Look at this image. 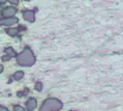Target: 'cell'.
I'll return each mask as SVG.
<instances>
[{
    "label": "cell",
    "mask_w": 123,
    "mask_h": 111,
    "mask_svg": "<svg viewBox=\"0 0 123 111\" xmlns=\"http://www.w3.org/2000/svg\"><path fill=\"white\" fill-rule=\"evenodd\" d=\"M0 111H8V110L6 109L5 107H3V106H1V105H0Z\"/></svg>",
    "instance_id": "obj_14"
},
{
    "label": "cell",
    "mask_w": 123,
    "mask_h": 111,
    "mask_svg": "<svg viewBox=\"0 0 123 111\" xmlns=\"http://www.w3.org/2000/svg\"><path fill=\"white\" fill-rule=\"evenodd\" d=\"M18 21L19 20L17 18H5V19H3L1 21V23L4 24L5 26H12V25H13V24L18 23Z\"/></svg>",
    "instance_id": "obj_6"
},
{
    "label": "cell",
    "mask_w": 123,
    "mask_h": 111,
    "mask_svg": "<svg viewBox=\"0 0 123 111\" xmlns=\"http://www.w3.org/2000/svg\"><path fill=\"white\" fill-rule=\"evenodd\" d=\"M23 18L28 22H34V12L32 10H25L23 13Z\"/></svg>",
    "instance_id": "obj_5"
},
{
    "label": "cell",
    "mask_w": 123,
    "mask_h": 111,
    "mask_svg": "<svg viewBox=\"0 0 123 111\" xmlns=\"http://www.w3.org/2000/svg\"><path fill=\"white\" fill-rule=\"evenodd\" d=\"M6 33H7L8 35H11V36H15V35H17V33H18V29L8 28L7 30H6Z\"/></svg>",
    "instance_id": "obj_9"
},
{
    "label": "cell",
    "mask_w": 123,
    "mask_h": 111,
    "mask_svg": "<svg viewBox=\"0 0 123 111\" xmlns=\"http://www.w3.org/2000/svg\"><path fill=\"white\" fill-rule=\"evenodd\" d=\"M5 2V0H0V3H4Z\"/></svg>",
    "instance_id": "obj_16"
},
{
    "label": "cell",
    "mask_w": 123,
    "mask_h": 111,
    "mask_svg": "<svg viewBox=\"0 0 123 111\" xmlns=\"http://www.w3.org/2000/svg\"><path fill=\"white\" fill-rule=\"evenodd\" d=\"M35 89L37 91H42L43 89V83L42 82H36L35 83Z\"/></svg>",
    "instance_id": "obj_10"
},
{
    "label": "cell",
    "mask_w": 123,
    "mask_h": 111,
    "mask_svg": "<svg viewBox=\"0 0 123 111\" xmlns=\"http://www.w3.org/2000/svg\"><path fill=\"white\" fill-rule=\"evenodd\" d=\"M24 77V73L22 72V71H18V72H16L15 74H13V76H12V78L15 79V80H21V79Z\"/></svg>",
    "instance_id": "obj_7"
},
{
    "label": "cell",
    "mask_w": 123,
    "mask_h": 111,
    "mask_svg": "<svg viewBox=\"0 0 123 111\" xmlns=\"http://www.w3.org/2000/svg\"><path fill=\"white\" fill-rule=\"evenodd\" d=\"M36 106H37V101L34 98L28 99V101L26 103V107H27V109H28V111H33L36 108Z\"/></svg>",
    "instance_id": "obj_4"
},
{
    "label": "cell",
    "mask_w": 123,
    "mask_h": 111,
    "mask_svg": "<svg viewBox=\"0 0 123 111\" xmlns=\"http://www.w3.org/2000/svg\"><path fill=\"white\" fill-rule=\"evenodd\" d=\"M62 102L58 99L50 98L47 99L40 107V111H58L62 108Z\"/></svg>",
    "instance_id": "obj_2"
},
{
    "label": "cell",
    "mask_w": 123,
    "mask_h": 111,
    "mask_svg": "<svg viewBox=\"0 0 123 111\" xmlns=\"http://www.w3.org/2000/svg\"><path fill=\"white\" fill-rule=\"evenodd\" d=\"M0 24H1V20H0Z\"/></svg>",
    "instance_id": "obj_18"
},
{
    "label": "cell",
    "mask_w": 123,
    "mask_h": 111,
    "mask_svg": "<svg viewBox=\"0 0 123 111\" xmlns=\"http://www.w3.org/2000/svg\"><path fill=\"white\" fill-rule=\"evenodd\" d=\"M3 71V65H1V64H0V73H1Z\"/></svg>",
    "instance_id": "obj_15"
},
{
    "label": "cell",
    "mask_w": 123,
    "mask_h": 111,
    "mask_svg": "<svg viewBox=\"0 0 123 111\" xmlns=\"http://www.w3.org/2000/svg\"><path fill=\"white\" fill-rule=\"evenodd\" d=\"M17 62L22 67H31L35 62V56L29 48H26L19 55H17Z\"/></svg>",
    "instance_id": "obj_1"
},
{
    "label": "cell",
    "mask_w": 123,
    "mask_h": 111,
    "mask_svg": "<svg viewBox=\"0 0 123 111\" xmlns=\"http://www.w3.org/2000/svg\"><path fill=\"white\" fill-rule=\"evenodd\" d=\"M13 111H25V109L20 105H15L13 106Z\"/></svg>",
    "instance_id": "obj_11"
},
{
    "label": "cell",
    "mask_w": 123,
    "mask_h": 111,
    "mask_svg": "<svg viewBox=\"0 0 123 111\" xmlns=\"http://www.w3.org/2000/svg\"><path fill=\"white\" fill-rule=\"evenodd\" d=\"M8 2L12 4H18V0H8Z\"/></svg>",
    "instance_id": "obj_13"
},
{
    "label": "cell",
    "mask_w": 123,
    "mask_h": 111,
    "mask_svg": "<svg viewBox=\"0 0 123 111\" xmlns=\"http://www.w3.org/2000/svg\"><path fill=\"white\" fill-rule=\"evenodd\" d=\"M9 59H11V57H9L8 55H4V56H2V60L3 61H8Z\"/></svg>",
    "instance_id": "obj_12"
},
{
    "label": "cell",
    "mask_w": 123,
    "mask_h": 111,
    "mask_svg": "<svg viewBox=\"0 0 123 111\" xmlns=\"http://www.w3.org/2000/svg\"><path fill=\"white\" fill-rule=\"evenodd\" d=\"M24 1H30V0H24Z\"/></svg>",
    "instance_id": "obj_17"
},
{
    "label": "cell",
    "mask_w": 123,
    "mask_h": 111,
    "mask_svg": "<svg viewBox=\"0 0 123 111\" xmlns=\"http://www.w3.org/2000/svg\"><path fill=\"white\" fill-rule=\"evenodd\" d=\"M5 53L7 54L9 57H13V56H16V55H17V54H16V52L13 51V49H12V47L6 48V49H5Z\"/></svg>",
    "instance_id": "obj_8"
},
{
    "label": "cell",
    "mask_w": 123,
    "mask_h": 111,
    "mask_svg": "<svg viewBox=\"0 0 123 111\" xmlns=\"http://www.w3.org/2000/svg\"><path fill=\"white\" fill-rule=\"evenodd\" d=\"M17 14V9L15 7H5L2 10V16L5 17V18H12Z\"/></svg>",
    "instance_id": "obj_3"
}]
</instances>
